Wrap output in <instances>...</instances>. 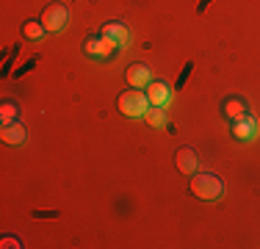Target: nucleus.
<instances>
[{"mask_svg": "<svg viewBox=\"0 0 260 249\" xmlns=\"http://www.w3.org/2000/svg\"><path fill=\"white\" fill-rule=\"evenodd\" d=\"M0 139H3V144H22V141L28 139V130L22 122H11V124H3V130H0Z\"/></svg>", "mask_w": 260, "mask_h": 249, "instance_id": "1a4fd4ad", "label": "nucleus"}, {"mask_svg": "<svg viewBox=\"0 0 260 249\" xmlns=\"http://www.w3.org/2000/svg\"><path fill=\"white\" fill-rule=\"evenodd\" d=\"M45 34H47V28L42 25V20H25L22 22V36H25L28 42H39Z\"/></svg>", "mask_w": 260, "mask_h": 249, "instance_id": "f8f14e48", "label": "nucleus"}, {"mask_svg": "<svg viewBox=\"0 0 260 249\" xmlns=\"http://www.w3.org/2000/svg\"><path fill=\"white\" fill-rule=\"evenodd\" d=\"M144 119H147L150 128H166V111L158 108V105H152V108L144 114Z\"/></svg>", "mask_w": 260, "mask_h": 249, "instance_id": "4468645a", "label": "nucleus"}, {"mask_svg": "<svg viewBox=\"0 0 260 249\" xmlns=\"http://www.w3.org/2000/svg\"><path fill=\"white\" fill-rule=\"evenodd\" d=\"M103 36H108L111 42H116V47H127L130 45V30L122 22H105Z\"/></svg>", "mask_w": 260, "mask_h": 249, "instance_id": "9d476101", "label": "nucleus"}, {"mask_svg": "<svg viewBox=\"0 0 260 249\" xmlns=\"http://www.w3.org/2000/svg\"><path fill=\"white\" fill-rule=\"evenodd\" d=\"M39 20L50 34H61V30L70 25V11H67L64 3H50V6H45V11H42Z\"/></svg>", "mask_w": 260, "mask_h": 249, "instance_id": "7ed1b4c3", "label": "nucleus"}, {"mask_svg": "<svg viewBox=\"0 0 260 249\" xmlns=\"http://www.w3.org/2000/svg\"><path fill=\"white\" fill-rule=\"evenodd\" d=\"M3 246H22L20 238H3Z\"/></svg>", "mask_w": 260, "mask_h": 249, "instance_id": "2eb2a0df", "label": "nucleus"}, {"mask_svg": "<svg viewBox=\"0 0 260 249\" xmlns=\"http://www.w3.org/2000/svg\"><path fill=\"white\" fill-rule=\"evenodd\" d=\"M125 80H127L130 89H147V86L152 83V70H150V64H144V61H136V64H130L127 72H125Z\"/></svg>", "mask_w": 260, "mask_h": 249, "instance_id": "39448f33", "label": "nucleus"}, {"mask_svg": "<svg viewBox=\"0 0 260 249\" xmlns=\"http://www.w3.org/2000/svg\"><path fill=\"white\" fill-rule=\"evenodd\" d=\"M191 194L202 202H216L221 194H224V183H221L219 174L213 172H194L191 174Z\"/></svg>", "mask_w": 260, "mask_h": 249, "instance_id": "f257e3e1", "label": "nucleus"}, {"mask_svg": "<svg viewBox=\"0 0 260 249\" xmlns=\"http://www.w3.org/2000/svg\"><path fill=\"white\" fill-rule=\"evenodd\" d=\"M116 42H111L108 36H91V39H86V45H83V53L86 55H91V58H111V55L116 53Z\"/></svg>", "mask_w": 260, "mask_h": 249, "instance_id": "20e7f679", "label": "nucleus"}, {"mask_svg": "<svg viewBox=\"0 0 260 249\" xmlns=\"http://www.w3.org/2000/svg\"><path fill=\"white\" fill-rule=\"evenodd\" d=\"M17 116H20V105L11 103V100H6V103L0 105V122L11 124V122H17Z\"/></svg>", "mask_w": 260, "mask_h": 249, "instance_id": "ddd939ff", "label": "nucleus"}, {"mask_svg": "<svg viewBox=\"0 0 260 249\" xmlns=\"http://www.w3.org/2000/svg\"><path fill=\"white\" fill-rule=\"evenodd\" d=\"M175 164H177V172H180V174H188V177H191V174L197 172V164H200V161H197L194 147H180V149H177Z\"/></svg>", "mask_w": 260, "mask_h": 249, "instance_id": "6e6552de", "label": "nucleus"}, {"mask_svg": "<svg viewBox=\"0 0 260 249\" xmlns=\"http://www.w3.org/2000/svg\"><path fill=\"white\" fill-rule=\"evenodd\" d=\"M233 136H235L238 141H252V139L257 136V119H255L252 114L235 119V122H233Z\"/></svg>", "mask_w": 260, "mask_h": 249, "instance_id": "423d86ee", "label": "nucleus"}, {"mask_svg": "<svg viewBox=\"0 0 260 249\" xmlns=\"http://www.w3.org/2000/svg\"><path fill=\"white\" fill-rule=\"evenodd\" d=\"M147 97H150V105L166 108V105L172 103V89H169V83H164V80H152V83L147 86Z\"/></svg>", "mask_w": 260, "mask_h": 249, "instance_id": "0eeeda50", "label": "nucleus"}, {"mask_svg": "<svg viewBox=\"0 0 260 249\" xmlns=\"http://www.w3.org/2000/svg\"><path fill=\"white\" fill-rule=\"evenodd\" d=\"M221 111H224V116L230 122H235V119H241V116L249 114V105H246L241 97H227L224 103H221Z\"/></svg>", "mask_w": 260, "mask_h": 249, "instance_id": "9b49d317", "label": "nucleus"}, {"mask_svg": "<svg viewBox=\"0 0 260 249\" xmlns=\"http://www.w3.org/2000/svg\"><path fill=\"white\" fill-rule=\"evenodd\" d=\"M116 105H119V111H122L125 116L136 119V116H144L147 111H150V97H147V91L127 89V91H122V95H119Z\"/></svg>", "mask_w": 260, "mask_h": 249, "instance_id": "f03ea898", "label": "nucleus"}]
</instances>
